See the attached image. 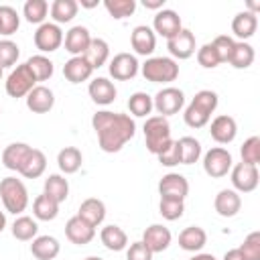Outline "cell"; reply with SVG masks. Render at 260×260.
Listing matches in <instances>:
<instances>
[{
    "label": "cell",
    "mask_w": 260,
    "mask_h": 260,
    "mask_svg": "<svg viewBox=\"0 0 260 260\" xmlns=\"http://www.w3.org/2000/svg\"><path fill=\"white\" fill-rule=\"evenodd\" d=\"M91 126L98 134L100 148L104 152H118L136 134V122L128 114L102 110L91 118Z\"/></svg>",
    "instance_id": "1"
},
{
    "label": "cell",
    "mask_w": 260,
    "mask_h": 260,
    "mask_svg": "<svg viewBox=\"0 0 260 260\" xmlns=\"http://www.w3.org/2000/svg\"><path fill=\"white\" fill-rule=\"evenodd\" d=\"M217 93L211 91V89H201L193 95V100L189 102V106L185 108V114H183V120L189 128H203L211 114L215 112L217 108Z\"/></svg>",
    "instance_id": "2"
},
{
    "label": "cell",
    "mask_w": 260,
    "mask_h": 260,
    "mask_svg": "<svg viewBox=\"0 0 260 260\" xmlns=\"http://www.w3.org/2000/svg\"><path fill=\"white\" fill-rule=\"evenodd\" d=\"M140 73L150 83H171L179 77V65L173 57H148L142 63Z\"/></svg>",
    "instance_id": "3"
},
{
    "label": "cell",
    "mask_w": 260,
    "mask_h": 260,
    "mask_svg": "<svg viewBox=\"0 0 260 260\" xmlns=\"http://www.w3.org/2000/svg\"><path fill=\"white\" fill-rule=\"evenodd\" d=\"M0 199L4 203V209L18 215L28 205V191L24 183L16 177H4L0 181Z\"/></svg>",
    "instance_id": "4"
},
{
    "label": "cell",
    "mask_w": 260,
    "mask_h": 260,
    "mask_svg": "<svg viewBox=\"0 0 260 260\" xmlns=\"http://www.w3.org/2000/svg\"><path fill=\"white\" fill-rule=\"evenodd\" d=\"M171 124L165 116H148L144 122V142L146 150L152 154H158L165 146L171 142Z\"/></svg>",
    "instance_id": "5"
},
{
    "label": "cell",
    "mask_w": 260,
    "mask_h": 260,
    "mask_svg": "<svg viewBox=\"0 0 260 260\" xmlns=\"http://www.w3.org/2000/svg\"><path fill=\"white\" fill-rule=\"evenodd\" d=\"M234 167V158H232V152L223 146H215V148H209L205 154H203V171L211 177V179H221L225 177Z\"/></svg>",
    "instance_id": "6"
},
{
    "label": "cell",
    "mask_w": 260,
    "mask_h": 260,
    "mask_svg": "<svg viewBox=\"0 0 260 260\" xmlns=\"http://www.w3.org/2000/svg\"><path fill=\"white\" fill-rule=\"evenodd\" d=\"M37 85V79L35 75L30 73L28 65L22 63V65H16L10 75L6 77V93L10 98H26L28 91Z\"/></svg>",
    "instance_id": "7"
},
{
    "label": "cell",
    "mask_w": 260,
    "mask_h": 260,
    "mask_svg": "<svg viewBox=\"0 0 260 260\" xmlns=\"http://www.w3.org/2000/svg\"><path fill=\"white\" fill-rule=\"evenodd\" d=\"M183 104H185V93L179 87H171V85L158 89L156 95L152 98V108L158 112V116H165V118L179 114Z\"/></svg>",
    "instance_id": "8"
},
{
    "label": "cell",
    "mask_w": 260,
    "mask_h": 260,
    "mask_svg": "<svg viewBox=\"0 0 260 260\" xmlns=\"http://www.w3.org/2000/svg\"><path fill=\"white\" fill-rule=\"evenodd\" d=\"M63 45V30L55 22H43L35 30V47L41 53H53Z\"/></svg>",
    "instance_id": "9"
},
{
    "label": "cell",
    "mask_w": 260,
    "mask_h": 260,
    "mask_svg": "<svg viewBox=\"0 0 260 260\" xmlns=\"http://www.w3.org/2000/svg\"><path fill=\"white\" fill-rule=\"evenodd\" d=\"M232 185L234 191L238 193H252L258 187L260 175H258V167L254 165H246V162H238L232 167Z\"/></svg>",
    "instance_id": "10"
},
{
    "label": "cell",
    "mask_w": 260,
    "mask_h": 260,
    "mask_svg": "<svg viewBox=\"0 0 260 260\" xmlns=\"http://www.w3.org/2000/svg\"><path fill=\"white\" fill-rule=\"evenodd\" d=\"M138 69H140V63L132 53H118L112 57V61L108 65V71L116 81H128L132 77H136Z\"/></svg>",
    "instance_id": "11"
},
{
    "label": "cell",
    "mask_w": 260,
    "mask_h": 260,
    "mask_svg": "<svg viewBox=\"0 0 260 260\" xmlns=\"http://www.w3.org/2000/svg\"><path fill=\"white\" fill-rule=\"evenodd\" d=\"M158 193H160V199L185 201V197L189 193V181L179 173H167L158 181Z\"/></svg>",
    "instance_id": "12"
},
{
    "label": "cell",
    "mask_w": 260,
    "mask_h": 260,
    "mask_svg": "<svg viewBox=\"0 0 260 260\" xmlns=\"http://www.w3.org/2000/svg\"><path fill=\"white\" fill-rule=\"evenodd\" d=\"M65 236L71 244L75 246H85L95 238V228L89 225L85 219H81L79 215H73L67 219L65 223Z\"/></svg>",
    "instance_id": "13"
},
{
    "label": "cell",
    "mask_w": 260,
    "mask_h": 260,
    "mask_svg": "<svg viewBox=\"0 0 260 260\" xmlns=\"http://www.w3.org/2000/svg\"><path fill=\"white\" fill-rule=\"evenodd\" d=\"M181 28H183L181 16H179L175 10H171V8L158 10V12L154 14V18H152V30L158 32L160 37H165L167 41H169L171 37H175Z\"/></svg>",
    "instance_id": "14"
},
{
    "label": "cell",
    "mask_w": 260,
    "mask_h": 260,
    "mask_svg": "<svg viewBox=\"0 0 260 260\" xmlns=\"http://www.w3.org/2000/svg\"><path fill=\"white\" fill-rule=\"evenodd\" d=\"M171 240H173L171 230L165 228L162 223H152V225H148V228L144 230V234H142V242H144V246H146L152 254L165 252V250L171 246Z\"/></svg>",
    "instance_id": "15"
},
{
    "label": "cell",
    "mask_w": 260,
    "mask_h": 260,
    "mask_svg": "<svg viewBox=\"0 0 260 260\" xmlns=\"http://www.w3.org/2000/svg\"><path fill=\"white\" fill-rule=\"evenodd\" d=\"M209 134L217 144H230L238 134V124H236V120L232 116L219 114V116H215L211 120Z\"/></svg>",
    "instance_id": "16"
},
{
    "label": "cell",
    "mask_w": 260,
    "mask_h": 260,
    "mask_svg": "<svg viewBox=\"0 0 260 260\" xmlns=\"http://www.w3.org/2000/svg\"><path fill=\"white\" fill-rule=\"evenodd\" d=\"M63 43H65V51L71 53V57H79L87 51V47L91 43V35L87 30V26L75 24L67 30V35L63 37Z\"/></svg>",
    "instance_id": "17"
},
{
    "label": "cell",
    "mask_w": 260,
    "mask_h": 260,
    "mask_svg": "<svg viewBox=\"0 0 260 260\" xmlns=\"http://www.w3.org/2000/svg\"><path fill=\"white\" fill-rule=\"evenodd\" d=\"M167 49L175 59H189L195 53V35L189 28H181L167 41Z\"/></svg>",
    "instance_id": "18"
},
{
    "label": "cell",
    "mask_w": 260,
    "mask_h": 260,
    "mask_svg": "<svg viewBox=\"0 0 260 260\" xmlns=\"http://www.w3.org/2000/svg\"><path fill=\"white\" fill-rule=\"evenodd\" d=\"M130 45H132L136 55L148 57V55H152V51L156 47V35L150 26L138 24V26H134V30L130 35Z\"/></svg>",
    "instance_id": "19"
},
{
    "label": "cell",
    "mask_w": 260,
    "mask_h": 260,
    "mask_svg": "<svg viewBox=\"0 0 260 260\" xmlns=\"http://www.w3.org/2000/svg\"><path fill=\"white\" fill-rule=\"evenodd\" d=\"M87 93H89V98H91L93 104H98V106H110L116 100L118 89H116V85L108 77H95V79L89 81Z\"/></svg>",
    "instance_id": "20"
},
{
    "label": "cell",
    "mask_w": 260,
    "mask_h": 260,
    "mask_svg": "<svg viewBox=\"0 0 260 260\" xmlns=\"http://www.w3.org/2000/svg\"><path fill=\"white\" fill-rule=\"evenodd\" d=\"M55 106V93L47 85H35L26 95V108L32 114H47Z\"/></svg>",
    "instance_id": "21"
},
{
    "label": "cell",
    "mask_w": 260,
    "mask_h": 260,
    "mask_svg": "<svg viewBox=\"0 0 260 260\" xmlns=\"http://www.w3.org/2000/svg\"><path fill=\"white\" fill-rule=\"evenodd\" d=\"M213 207H215L217 215H221V217H234L242 209V197L234 189H221L215 195V199H213Z\"/></svg>",
    "instance_id": "22"
},
{
    "label": "cell",
    "mask_w": 260,
    "mask_h": 260,
    "mask_svg": "<svg viewBox=\"0 0 260 260\" xmlns=\"http://www.w3.org/2000/svg\"><path fill=\"white\" fill-rule=\"evenodd\" d=\"M32 146H28L26 142H12L8 144L4 150H2V165L8 169V171H16L20 173L26 156L30 154Z\"/></svg>",
    "instance_id": "23"
},
{
    "label": "cell",
    "mask_w": 260,
    "mask_h": 260,
    "mask_svg": "<svg viewBox=\"0 0 260 260\" xmlns=\"http://www.w3.org/2000/svg\"><path fill=\"white\" fill-rule=\"evenodd\" d=\"M91 73H93V69H91V65L85 61L83 55L71 57V59L65 61V65H63V75H65V79H67L69 83L87 81V79L91 77Z\"/></svg>",
    "instance_id": "24"
},
{
    "label": "cell",
    "mask_w": 260,
    "mask_h": 260,
    "mask_svg": "<svg viewBox=\"0 0 260 260\" xmlns=\"http://www.w3.org/2000/svg\"><path fill=\"white\" fill-rule=\"evenodd\" d=\"M61 244L53 236H37L30 244V254L37 260H55L59 256Z\"/></svg>",
    "instance_id": "25"
},
{
    "label": "cell",
    "mask_w": 260,
    "mask_h": 260,
    "mask_svg": "<svg viewBox=\"0 0 260 260\" xmlns=\"http://www.w3.org/2000/svg\"><path fill=\"white\" fill-rule=\"evenodd\" d=\"M256 28H258V16L252 14V12H248V10H242V12H238V14L232 18V32H234L242 43H244L246 39L254 37Z\"/></svg>",
    "instance_id": "26"
},
{
    "label": "cell",
    "mask_w": 260,
    "mask_h": 260,
    "mask_svg": "<svg viewBox=\"0 0 260 260\" xmlns=\"http://www.w3.org/2000/svg\"><path fill=\"white\" fill-rule=\"evenodd\" d=\"M77 215H79L81 219H85L89 225L98 228V225L106 219V205H104L102 199H98V197H89V199H85V201L79 205Z\"/></svg>",
    "instance_id": "27"
},
{
    "label": "cell",
    "mask_w": 260,
    "mask_h": 260,
    "mask_svg": "<svg viewBox=\"0 0 260 260\" xmlns=\"http://www.w3.org/2000/svg\"><path fill=\"white\" fill-rule=\"evenodd\" d=\"M207 244V234L199 225H187L179 234V246L185 252H199Z\"/></svg>",
    "instance_id": "28"
},
{
    "label": "cell",
    "mask_w": 260,
    "mask_h": 260,
    "mask_svg": "<svg viewBox=\"0 0 260 260\" xmlns=\"http://www.w3.org/2000/svg\"><path fill=\"white\" fill-rule=\"evenodd\" d=\"M100 240H102V244H104L108 250H112V252H122V250H126V246H128V236H126V232H124L120 225H114V223L102 228Z\"/></svg>",
    "instance_id": "29"
},
{
    "label": "cell",
    "mask_w": 260,
    "mask_h": 260,
    "mask_svg": "<svg viewBox=\"0 0 260 260\" xmlns=\"http://www.w3.org/2000/svg\"><path fill=\"white\" fill-rule=\"evenodd\" d=\"M83 162V156H81V150L75 148V146H65L59 150L57 154V165H59V171L65 173V175H73L79 171Z\"/></svg>",
    "instance_id": "30"
},
{
    "label": "cell",
    "mask_w": 260,
    "mask_h": 260,
    "mask_svg": "<svg viewBox=\"0 0 260 260\" xmlns=\"http://www.w3.org/2000/svg\"><path fill=\"white\" fill-rule=\"evenodd\" d=\"M85 61L91 65V69H100L102 65H106L108 57H110V45L104 41V39H91L87 51L83 53Z\"/></svg>",
    "instance_id": "31"
},
{
    "label": "cell",
    "mask_w": 260,
    "mask_h": 260,
    "mask_svg": "<svg viewBox=\"0 0 260 260\" xmlns=\"http://www.w3.org/2000/svg\"><path fill=\"white\" fill-rule=\"evenodd\" d=\"M43 193L49 195L51 199H55L59 205L69 197V183L63 175H49L45 179V187H43Z\"/></svg>",
    "instance_id": "32"
},
{
    "label": "cell",
    "mask_w": 260,
    "mask_h": 260,
    "mask_svg": "<svg viewBox=\"0 0 260 260\" xmlns=\"http://www.w3.org/2000/svg\"><path fill=\"white\" fill-rule=\"evenodd\" d=\"M77 8H79V4L75 0H55L51 4L49 12H51V18L55 24H65L77 16Z\"/></svg>",
    "instance_id": "33"
},
{
    "label": "cell",
    "mask_w": 260,
    "mask_h": 260,
    "mask_svg": "<svg viewBox=\"0 0 260 260\" xmlns=\"http://www.w3.org/2000/svg\"><path fill=\"white\" fill-rule=\"evenodd\" d=\"M45 169H47V156H45V152L39 150V148H32L30 154L26 156L22 169H20V175L26 177V179H39L45 173Z\"/></svg>",
    "instance_id": "34"
},
{
    "label": "cell",
    "mask_w": 260,
    "mask_h": 260,
    "mask_svg": "<svg viewBox=\"0 0 260 260\" xmlns=\"http://www.w3.org/2000/svg\"><path fill=\"white\" fill-rule=\"evenodd\" d=\"M32 213L41 221H53L59 215V203L43 193L32 201Z\"/></svg>",
    "instance_id": "35"
},
{
    "label": "cell",
    "mask_w": 260,
    "mask_h": 260,
    "mask_svg": "<svg viewBox=\"0 0 260 260\" xmlns=\"http://www.w3.org/2000/svg\"><path fill=\"white\" fill-rule=\"evenodd\" d=\"M254 47L250 43H242V41H236L234 45V51H232V57H230V65L236 67V69H248L252 63H254Z\"/></svg>",
    "instance_id": "36"
},
{
    "label": "cell",
    "mask_w": 260,
    "mask_h": 260,
    "mask_svg": "<svg viewBox=\"0 0 260 260\" xmlns=\"http://www.w3.org/2000/svg\"><path fill=\"white\" fill-rule=\"evenodd\" d=\"M37 234H39V225H37V221H35L32 217L20 215V217L14 219V223H12V236H14L16 240H20V242H30V240L37 238Z\"/></svg>",
    "instance_id": "37"
},
{
    "label": "cell",
    "mask_w": 260,
    "mask_h": 260,
    "mask_svg": "<svg viewBox=\"0 0 260 260\" xmlns=\"http://www.w3.org/2000/svg\"><path fill=\"white\" fill-rule=\"evenodd\" d=\"M181 152V165H193L201 156V142L193 136H183L177 140Z\"/></svg>",
    "instance_id": "38"
},
{
    "label": "cell",
    "mask_w": 260,
    "mask_h": 260,
    "mask_svg": "<svg viewBox=\"0 0 260 260\" xmlns=\"http://www.w3.org/2000/svg\"><path fill=\"white\" fill-rule=\"evenodd\" d=\"M26 65H28V69L35 75L37 81H47L53 75V71H55L53 61L49 57H45V55H32V57H28Z\"/></svg>",
    "instance_id": "39"
},
{
    "label": "cell",
    "mask_w": 260,
    "mask_h": 260,
    "mask_svg": "<svg viewBox=\"0 0 260 260\" xmlns=\"http://www.w3.org/2000/svg\"><path fill=\"white\" fill-rule=\"evenodd\" d=\"M47 12H49L47 0H26L22 6V14L30 24H43L47 18Z\"/></svg>",
    "instance_id": "40"
},
{
    "label": "cell",
    "mask_w": 260,
    "mask_h": 260,
    "mask_svg": "<svg viewBox=\"0 0 260 260\" xmlns=\"http://www.w3.org/2000/svg\"><path fill=\"white\" fill-rule=\"evenodd\" d=\"M128 110L136 118H148V114L152 112V98L146 91H136L128 100Z\"/></svg>",
    "instance_id": "41"
},
{
    "label": "cell",
    "mask_w": 260,
    "mask_h": 260,
    "mask_svg": "<svg viewBox=\"0 0 260 260\" xmlns=\"http://www.w3.org/2000/svg\"><path fill=\"white\" fill-rule=\"evenodd\" d=\"M18 26H20V16H18V12H16L12 6L2 4V6H0V35L10 37V35H14V32L18 30Z\"/></svg>",
    "instance_id": "42"
},
{
    "label": "cell",
    "mask_w": 260,
    "mask_h": 260,
    "mask_svg": "<svg viewBox=\"0 0 260 260\" xmlns=\"http://www.w3.org/2000/svg\"><path fill=\"white\" fill-rule=\"evenodd\" d=\"M104 8L108 10V14H110L112 18L122 20V18H126V16H130V14H134V10H136V0H106V2H104Z\"/></svg>",
    "instance_id": "43"
},
{
    "label": "cell",
    "mask_w": 260,
    "mask_h": 260,
    "mask_svg": "<svg viewBox=\"0 0 260 260\" xmlns=\"http://www.w3.org/2000/svg\"><path fill=\"white\" fill-rule=\"evenodd\" d=\"M240 154H242V162L258 167V162H260V138L250 136L248 140H244V144L240 148Z\"/></svg>",
    "instance_id": "44"
},
{
    "label": "cell",
    "mask_w": 260,
    "mask_h": 260,
    "mask_svg": "<svg viewBox=\"0 0 260 260\" xmlns=\"http://www.w3.org/2000/svg\"><path fill=\"white\" fill-rule=\"evenodd\" d=\"M238 250L246 260H260V232H250Z\"/></svg>",
    "instance_id": "45"
},
{
    "label": "cell",
    "mask_w": 260,
    "mask_h": 260,
    "mask_svg": "<svg viewBox=\"0 0 260 260\" xmlns=\"http://www.w3.org/2000/svg\"><path fill=\"white\" fill-rule=\"evenodd\" d=\"M18 55H20V49L14 41L10 39H2L0 41V67H12L16 61H18Z\"/></svg>",
    "instance_id": "46"
},
{
    "label": "cell",
    "mask_w": 260,
    "mask_h": 260,
    "mask_svg": "<svg viewBox=\"0 0 260 260\" xmlns=\"http://www.w3.org/2000/svg\"><path fill=\"white\" fill-rule=\"evenodd\" d=\"M185 211V201H179V199H160L158 203V213L169 219V221H175L183 215Z\"/></svg>",
    "instance_id": "47"
},
{
    "label": "cell",
    "mask_w": 260,
    "mask_h": 260,
    "mask_svg": "<svg viewBox=\"0 0 260 260\" xmlns=\"http://www.w3.org/2000/svg\"><path fill=\"white\" fill-rule=\"evenodd\" d=\"M197 63H199L203 69H215V67L221 63L219 57H217V51L213 49L211 43H205V45H201V47L197 49Z\"/></svg>",
    "instance_id": "48"
},
{
    "label": "cell",
    "mask_w": 260,
    "mask_h": 260,
    "mask_svg": "<svg viewBox=\"0 0 260 260\" xmlns=\"http://www.w3.org/2000/svg\"><path fill=\"white\" fill-rule=\"evenodd\" d=\"M211 45H213V49L217 51L219 61H221V63H228L230 57H232V51H234L236 41H234L232 37H228V35H219V37H215V39L211 41Z\"/></svg>",
    "instance_id": "49"
},
{
    "label": "cell",
    "mask_w": 260,
    "mask_h": 260,
    "mask_svg": "<svg viewBox=\"0 0 260 260\" xmlns=\"http://www.w3.org/2000/svg\"><path fill=\"white\" fill-rule=\"evenodd\" d=\"M158 162L162 167H175V165H181V152H179V144L177 140H171L169 146H165L158 154H156Z\"/></svg>",
    "instance_id": "50"
},
{
    "label": "cell",
    "mask_w": 260,
    "mask_h": 260,
    "mask_svg": "<svg viewBox=\"0 0 260 260\" xmlns=\"http://www.w3.org/2000/svg\"><path fill=\"white\" fill-rule=\"evenodd\" d=\"M126 260H152V252L144 246V242H134L126 250Z\"/></svg>",
    "instance_id": "51"
},
{
    "label": "cell",
    "mask_w": 260,
    "mask_h": 260,
    "mask_svg": "<svg viewBox=\"0 0 260 260\" xmlns=\"http://www.w3.org/2000/svg\"><path fill=\"white\" fill-rule=\"evenodd\" d=\"M142 6L150 8V10H162L165 8V0H142Z\"/></svg>",
    "instance_id": "52"
},
{
    "label": "cell",
    "mask_w": 260,
    "mask_h": 260,
    "mask_svg": "<svg viewBox=\"0 0 260 260\" xmlns=\"http://www.w3.org/2000/svg\"><path fill=\"white\" fill-rule=\"evenodd\" d=\"M223 260H246V258L242 256V252H240L238 248H234V250H228V252L223 254Z\"/></svg>",
    "instance_id": "53"
},
{
    "label": "cell",
    "mask_w": 260,
    "mask_h": 260,
    "mask_svg": "<svg viewBox=\"0 0 260 260\" xmlns=\"http://www.w3.org/2000/svg\"><path fill=\"white\" fill-rule=\"evenodd\" d=\"M189 260H217V258H215L213 254H203V252H201V254H195V256H191Z\"/></svg>",
    "instance_id": "54"
},
{
    "label": "cell",
    "mask_w": 260,
    "mask_h": 260,
    "mask_svg": "<svg viewBox=\"0 0 260 260\" xmlns=\"http://www.w3.org/2000/svg\"><path fill=\"white\" fill-rule=\"evenodd\" d=\"M4 228H6V215H4V211H0V234L4 232Z\"/></svg>",
    "instance_id": "55"
},
{
    "label": "cell",
    "mask_w": 260,
    "mask_h": 260,
    "mask_svg": "<svg viewBox=\"0 0 260 260\" xmlns=\"http://www.w3.org/2000/svg\"><path fill=\"white\" fill-rule=\"evenodd\" d=\"M81 6H85V8H93V6H98V0H93V2H83V0H81Z\"/></svg>",
    "instance_id": "56"
},
{
    "label": "cell",
    "mask_w": 260,
    "mask_h": 260,
    "mask_svg": "<svg viewBox=\"0 0 260 260\" xmlns=\"http://www.w3.org/2000/svg\"><path fill=\"white\" fill-rule=\"evenodd\" d=\"M85 260H102V258H100V256H87Z\"/></svg>",
    "instance_id": "57"
},
{
    "label": "cell",
    "mask_w": 260,
    "mask_h": 260,
    "mask_svg": "<svg viewBox=\"0 0 260 260\" xmlns=\"http://www.w3.org/2000/svg\"><path fill=\"white\" fill-rule=\"evenodd\" d=\"M2 71H4V69H2V67H0V79H2Z\"/></svg>",
    "instance_id": "58"
},
{
    "label": "cell",
    "mask_w": 260,
    "mask_h": 260,
    "mask_svg": "<svg viewBox=\"0 0 260 260\" xmlns=\"http://www.w3.org/2000/svg\"><path fill=\"white\" fill-rule=\"evenodd\" d=\"M0 116H2V110H0Z\"/></svg>",
    "instance_id": "59"
}]
</instances>
